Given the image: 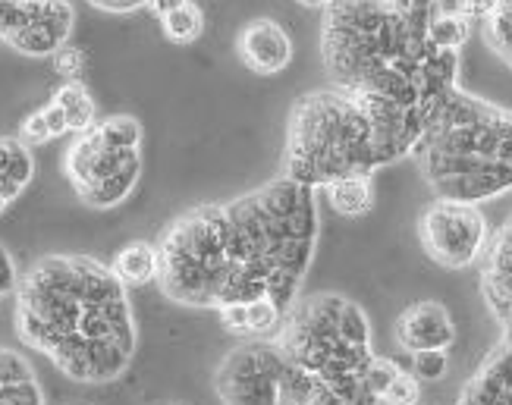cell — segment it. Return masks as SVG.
I'll list each match as a JSON object with an SVG mask.
<instances>
[{
    "mask_svg": "<svg viewBox=\"0 0 512 405\" xmlns=\"http://www.w3.org/2000/svg\"><path fill=\"white\" fill-rule=\"evenodd\" d=\"M318 192L293 179L176 217L158 242L161 292L189 308L299 299L318 245Z\"/></svg>",
    "mask_w": 512,
    "mask_h": 405,
    "instance_id": "obj_1",
    "label": "cell"
},
{
    "mask_svg": "<svg viewBox=\"0 0 512 405\" xmlns=\"http://www.w3.org/2000/svg\"><path fill=\"white\" fill-rule=\"evenodd\" d=\"M13 324L22 343L76 384H114L139 346L126 286L85 255L35 261L16 283Z\"/></svg>",
    "mask_w": 512,
    "mask_h": 405,
    "instance_id": "obj_2",
    "label": "cell"
},
{
    "mask_svg": "<svg viewBox=\"0 0 512 405\" xmlns=\"http://www.w3.org/2000/svg\"><path fill=\"white\" fill-rule=\"evenodd\" d=\"M412 157L437 198L481 205L512 192V110L450 88Z\"/></svg>",
    "mask_w": 512,
    "mask_h": 405,
    "instance_id": "obj_3",
    "label": "cell"
},
{
    "mask_svg": "<svg viewBox=\"0 0 512 405\" xmlns=\"http://www.w3.org/2000/svg\"><path fill=\"white\" fill-rule=\"evenodd\" d=\"M274 343L289 365L315 374L343 402H377L365 387L368 365L374 362L371 324L352 299L337 292L296 299Z\"/></svg>",
    "mask_w": 512,
    "mask_h": 405,
    "instance_id": "obj_4",
    "label": "cell"
},
{
    "mask_svg": "<svg viewBox=\"0 0 512 405\" xmlns=\"http://www.w3.org/2000/svg\"><path fill=\"white\" fill-rule=\"evenodd\" d=\"M384 170L365 110L337 88L305 92L286 123L283 176L308 189H324L343 176Z\"/></svg>",
    "mask_w": 512,
    "mask_h": 405,
    "instance_id": "obj_5",
    "label": "cell"
},
{
    "mask_svg": "<svg viewBox=\"0 0 512 405\" xmlns=\"http://www.w3.org/2000/svg\"><path fill=\"white\" fill-rule=\"evenodd\" d=\"M63 173L88 208L98 211L117 208L139 186L142 148L136 151L107 148L101 132L92 126L88 132L76 135V142L66 148Z\"/></svg>",
    "mask_w": 512,
    "mask_h": 405,
    "instance_id": "obj_6",
    "label": "cell"
},
{
    "mask_svg": "<svg viewBox=\"0 0 512 405\" xmlns=\"http://www.w3.org/2000/svg\"><path fill=\"white\" fill-rule=\"evenodd\" d=\"M418 242L428 258L447 270H465L484 258L491 223L478 205L437 198L418 217Z\"/></svg>",
    "mask_w": 512,
    "mask_h": 405,
    "instance_id": "obj_7",
    "label": "cell"
},
{
    "mask_svg": "<svg viewBox=\"0 0 512 405\" xmlns=\"http://www.w3.org/2000/svg\"><path fill=\"white\" fill-rule=\"evenodd\" d=\"M286 368L274 340H249L224 355L214 371V390L224 405H280Z\"/></svg>",
    "mask_w": 512,
    "mask_h": 405,
    "instance_id": "obj_8",
    "label": "cell"
},
{
    "mask_svg": "<svg viewBox=\"0 0 512 405\" xmlns=\"http://www.w3.org/2000/svg\"><path fill=\"white\" fill-rule=\"evenodd\" d=\"M73 22L70 0H29V22L10 38V48L26 57H54L70 41Z\"/></svg>",
    "mask_w": 512,
    "mask_h": 405,
    "instance_id": "obj_9",
    "label": "cell"
},
{
    "mask_svg": "<svg viewBox=\"0 0 512 405\" xmlns=\"http://www.w3.org/2000/svg\"><path fill=\"white\" fill-rule=\"evenodd\" d=\"M393 336L399 349L409 355L418 352H447L456 343L453 314L440 302H412L393 324Z\"/></svg>",
    "mask_w": 512,
    "mask_h": 405,
    "instance_id": "obj_10",
    "label": "cell"
},
{
    "mask_svg": "<svg viewBox=\"0 0 512 405\" xmlns=\"http://www.w3.org/2000/svg\"><path fill=\"white\" fill-rule=\"evenodd\" d=\"M236 54L255 76H277L293 63V38L277 19L258 16L246 22L236 38Z\"/></svg>",
    "mask_w": 512,
    "mask_h": 405,
    "instance_id": "obj_11",
    "label": "cell"
},
{
    "mask_svg": "<svg viewBox=\"0 0 512 405\" xmlns=\"http://www.w3.org/2000/svg\"><path fill=\"white\" fill-rule=\"evenodd\" d=\"M481 292L503 330H512V217L491 236L481 267Z\"/></svg>",
    "mask_w": 512,
    "mask_h": 405,
    "instance_id": "obj_12",
    "label": "cell"
},
{
    "mask_svg": "<svg viewBox=\"0 0 512 405\" xmlns=\"http://www.w3.org/2000/svg\"><path fill=\"white\" fill-rule=\"evenodd\" d=\"M0 405H44L35 368L13 349H0Z\"/></svg>",
    "mask_w": 512,
    "mask_h": 405,
    "instance_id": "obj_13",
    "label": "cell"
},
{
    "mask_svg": "<svg viewBox=\"0 0 512 405\" xmlns=\"http://www.w3.org/2000/svg\"><path fill=\"white\" fill-rule=\"evenodd\" d=\"M110 270L117 274V280L129 289V286H148L158 280V270H161V255H158V245L151 242H129L117 252L114 264Z\"/></svg>",
    "mask_w": 512,
    "mask_h": 405,
    "instance_id": "obj_14",
    "label": "cell"
},
{
    "mask_svg": "<svg viewBox=\"0 0 512 405\" xmlns=\"http://www.w3.org/2000/svg\"><path fill=\"white\" fill-rule=\"evenodd\" d=\"M324 195L333 211L343 217H362L374 208V183L371 176H343L337 183L324 186Z\"/></svg>",
    "mask_w": 512,
    "mask_h": 405,
    "instance_id": "obj_15",
    "label": "cell"
},
{
    "mask_svg": "<svg viewBox=\"0 0 512 405\" xmlns=\"http://www.w3.org/2000/svg\"><path fill=\"white\" fill-rule=\"evenodd\" d=\"M54 104L66 114V126H70V132L82 135L95 126V101L92 95H88V88L82 82H66L57 88L54 95Z\"/></svg>",
    "mask_w": 512,
    "mask_h": 405,
    "instance_id": "obj_16",
    "label": "cell"
},
{
    "mask_svg": "<svg viewBox=\"0 0 512 405\" xmlns=\"http://www.w3.org/2000/svg\"><path fill=\"white\" fill-rule=\"evenodd\" d=\"M469 35H472V22L456 10H447V13L437 10L428 29V38L437 51H459L462 44L469 41Z\"/></svg>",
    "mask_w": 512,
    "mask_h": 405,
    "instance_id": "obj_17",
    "label": "cell"
},
{
    "mask_svg": "<svg viewBox=\"0 0 512 405\" xmlns=\"http://www.w3.org/2000/svg\"><path fill=\"white\" fill-rule=\"evenodd\" d=\"M161 29L176 44H192L205 32V13H202V7L189 0V4H183L180 10H173L161 19Z\"/></svg>",
    "mask_w": 512,
    "mask_h": 405,
    "instance_id": "obj_18",
    "label": "cell"
},
{
    "mask_svg": "<svg viewBox=\"0 0 512 405\" xmlns=\"http://www.w3.org/2000/svg\"><path fill=\"white\" fill-rule=\"evenodd\" d=\"M484 26V41L491 44L494 54H500V60L512 70V0H500L494 16L481 22Z\"/></svg>",
    "mask_w": 512,
    "mask_h": 405,
    "instance_id": "obj_19",
    "label": "cell"
},
{
    "mask_svg": "<svg viewBox=\"0 0 512 405\" xmlns=\"http://www.w3.org/2000/svg\"><path fill=\"white\" fill-rule=\"evenodd\" d=\"M0 173H7L26 189L35 176V157L29 145H22L19 139H0Z\"/></svg>",
    "mask_w": 512,
    "mask_h": 405,
    "instance_id": "obj_20",
    "label": "cell"
},
{
    "mask_svg": "<svg viewBox=\"0 0 512 405\" xmlns=\"http://www.w3.org/2000/svg\"><path fill=\"white\" fill-rule=\"evenodd\" d=\"M95 129L101 132V139L107 148H120V151H136L142 148V123L136 117H107L101 123H95Z\"/></svg>",
    "mask_w": 512,
    "mask_h": 405,
    "instance_id": "obj_21",
    "label": "cell"
},
{
    "mask_svg": "<svg viewBox=\"0 0 512 405\" xmlns=\"http://www.w3.org/2000/svg\"><path fill=\"white\" fill-rule=\"evenodd\" d=\"M286 311L274 299H258L249 305V336L252 340H274L283 327Z\"/></svg>",
    "mask_w": 512,
    "mask_h": 405,
    "instance_id": "obj_22",
    "label": "cell"
},
{
    "mask_svg": "<svg viewBox=\"0 0 512 405\" xmlns=\"http://www.w3.org/2000/svg\"><path fill=\"white\" fill-rule=\"evenodd\" d=\"M421 399V380L412 371H399L396 380L381 396V405H418Z\"/></svg>",
    "mask_w": 512,
    "mask_h": 405,
    "instance_id": "obj_23",
    "label": "cell"
},
{
    "mask_svg": "<svg viewBox=\"0 0 512 405\" xmlns=\"http://www.w3.org/2000/svg\"><path fill=\"white\" fill-rule=\"evenodd\" d=\"M403 371L399 368L393 358H381V355H374V362L368 365V374H365V387L371 396H377V402H381V396L387 393V387L396 380V374Z\"/></svg>",
    "mask_w": 512,
    "mask_h": 405,
    "instance_id": "obj_24",
    "label": "cell"
},
{
    "mask_svg": "<svg viewBox=\"0 0 512 405\" xmlns=\"http://www.w3.org/2000/svg\"><path fill=\"white\" fill-rule=\"evenodd\" d=\"M29 22V0H0V41H7Z\"/></svg>",
    "mask_w": 512,
    "mask_h": 405,
    "instance_id": "obj_25",
    "label": "cell"
},
{
    "mask_svg": "<svg viewBox=\"0 0 512 405\" xmlns=\"http://www.w3.org/2000/svg\"><path fill=\"white\" fill-rule=\"evenodd\" d=\"M450 368L447 352H418L412 355V374L418 380H440Z\"/></svg>",
    "mask_w": 512,
    "mask_h": 405,
    "instance_id": "obj_26",
    "label": "cell"
},
{
    "mask_svg": "<svg viewBox=\"0 0 512 405\" xmlns=\"http://www.w3.org/2000/svg\"><path fill=\"white\" fill-rule=\"evenodd\" d=\"M51 139H54L51 126H48V120H44L41 110H35V114H29L26 120H22V126H19V142L22 145L38 148V145H48Z\"/></svg>",
    "mask_w": 512,
    "mask_h": 405,
    "instance_id": "obj_27",
    "label": "cell"
},
{
    "mask_svg": "<svg viewBox=\"0 0 512 405\" xmlns=\"http://www.w3.org/2000/svg\"><path fill=\"white\" fill-rule=\"evenodd\" d=\"M54 70L66 79V82H79L82 79V73H85V54L79 51V48H60L57 54H54Z\"/></svg>",
    "mask_w": 512,
    "mask_h": 405,
    "instance_id": "obj_28",
    "label": "cell"
},
{
    "mask_svg": "<svg viewBox=\"0 0 512 405\" xmlns=\"http://www.w3.org/2000/svg\"><path fill=\"white\" fill-rule=\"evenodd\" d=\"M217 314H220V324L230 333L249 336V305H224V308H217Z\"/></svg>",
    "mask_w": 512,
    "mask_h": 405,
    "instance_id": "obj_29",
    "label": "cell"
},
{
    "mask_svg": "<svg viewBox=\"0 0 512 405\" xmlns=\"http://www.w3.org/2000/svg\"><path fill=\"white\" fill-rule=\"evenodd\" d=\"M500 0H456V13H462L469 22H487L494 16Z\"/></svg>",
    "mask_w": 512,
    "mask_h": 405,
    "instance_id": "obj_30",
    "label": "cell"
},
{
    "mask_svg": "<svg viewBox=\"0 0 512 405\" xmlns=\"http://www.w3.org/2000/svg\"><path fill=\"white\" fill-rule=\"evenodd\" d=\"M85 4H92L95 10H104V13H136L148 7L151 0H85Z\"/></svg>",
    "mask_w": 512,
    "mask_h": 405,
    "instance_id": "obj_31",
    "label": "cell"
},
{
    "mask_svg": "<svg viewBox=\"0 0 512 405\" xmlns=\"http://www.w3.org/2000/svg\"><path fill=\"white\" fill-rule=\"evenodd\" d=\"M16 283H19V277H16L13 258L4 249H0V299H4L7 292H16Z\"/></svg>",
    "mask_w": 512,
    "mask_h": 405,
    "instance_id": "obj_32",
    "label": "cell"
},
{
    "mask_svg": "<svg viewBox=\"0 0 512 405\" xmlns=\"http://www.w3.org/2000/svg\"><path fill=\"white\" fill-rule=\"evenodd\" d=\"M41 114H44V120H48V126H51V135H54V139H57V135H66V132H70V126H66V114H63V110H60L54 101H51L48 107H44Z\"/></svg>",
    "mask_w": 512,
    "mask_h": 405,
    "instance_id": "obj_33",
    "label": "cell"
},
{
    "mask_svg": "<svg viewBox=\"0 0 512 405\" xmlns=\"http://www.w3.org/2000/svg\"><path fill=\"white\" fill-rule=\"evenodd\" d=\"M19 195H22V186L16 183V179H10L7 173H0V198L10 205V201H16Z\"/></svg>",
    "mask_w": 512,
    "mask_h": 405,
    "instance_id": "obj_34",
    "label": "cell"
},
{
    "mask_svg": "<svg viewBox=\"0 0 512 405\" xmlns=\"http://www.w3.org/2000/svg\"><path fill=\"white\" fill-rule=\"evenodd\" d=\"M183 4H189V0H151V4H148V7H151L154 13H158V16L164 19L167 13H173V10H180Z\"/></svg>",
    "mask_w": 512,
    "mask_h": 405,
    "instance_id": "obj_35",
    "label": "cell"
},
{
    "mask_svg": "<svg viewBox=\"0 0 512 405\" xmlns=\"http://www.w3.org/2000/svg\"><path fill=\"white\" fill-rule=\"evenodd\" d=\"M296 4H302V7H308V10H324L330 0H296Z\"/></svg>",
    "mask_w": 512,
    "mask_h": 405,
    "instance_id": "obj_36",
    "label": "cell"
},
{
    "mask_svg": "<svg viewBox=\"0 0 512 405\" xmlns=\"http://www.w3.org/2000/svg\"><path fill=\"white\" fill-rule=\"evenodd\" d=\"M4 208H7V201H4V198H0V211H4Z\"/></svg>",
    "mask_w": 512,
    "mask_h": 405,
    "instance_id": "obj_37",
    "label": "cell"
}]
</instances>
